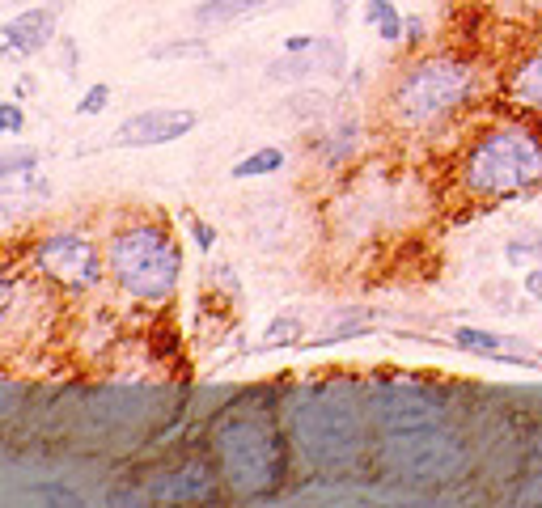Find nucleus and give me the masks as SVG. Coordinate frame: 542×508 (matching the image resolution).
Masks as SVG:
<instances>
[{
  "label": "nucleus",
  "instance_id": "1",
  "mask_svg": "<svg viewBox=\"0 0 542 508\" xmlns=\"http://www.w3.org/2000/svg\"><path fill=\"white\" fill-rule=\"evenodd\" d=\"M288 437L314 470H348L365 449V407L352 381L305 386L288 403Z\"/></svg>",
  "mask_w": 542,
  "mask_h": 508
},
{
  "label": "nucleus",
  "instance_id": "2",
  "mask_svg": "<svg viewBox=\"0 0 542 508\" xmlns=\"http://www.w3.org/2000/svg\"><path fill=\"white\" fill-rule=\"evenodd\" d=\"M212 453L233 496H271L284 483L288 453L280 432L259 415H229L212 432Z\"/></svg>",
  "mask_w": 542,
  "mask_h": 508
},
{
  "label": "nucleus",
  "instance_id": "3",
  "mask_svg": "<svg viewBox=\"0 0 542 508\" xmlns=\"http://www.w3.org/2000/svg\"><path fill=\"white\" fill-rule=\"evenodd\" d=\"M106 267H111L115 284L128 297L161 305L174 297L178 276H183V250L170 238V229H161L153 221H136L111 233Z\"/></svg>",
  "mask_w": 542,
  "mask_h": 508
},
{
  "label": "nucleus",
  "instance_id": "4",
  "mask_svg": "<svg viewBox=\"0 0 542 508\" xmlns=\"http://www.w3.org/2000/svg\"><path fill=\"white\" fill-rule=\"evenodd\" d=\"M542 183V140L526 127H496L466 153V187L504 199Z\"/></svg>",
  "mask_w": 542,
  "mask_h": 508
},
{
  "label": "nucleus",
  "instance_id": "5",
  "mask_svg": "<svg viewBox=\"0 0 542 508\" xmlns=\"http://www.w3.org/2000/svg\"><path fill=\"white\" fill-rule=\"evenodd\" d=\"M471 94H475L471 68L454 56H432V60H420L403 72L394 94H390V106H394V119L399 123L424 127L441 115H454Z\"/></svg>",
  "mask_w": 542,
  "mask_h": 508
},
{
  "label": "nucleus",
  "instance_id": "6",
  "mask_svg": "<svg viewBox=\"0 0 542 508\" xmlns=\"http://www.w3.org/2000/svg\"><path fill=\"white\" fill-rule=\"evenodd\" d=\"M390 475L407 487H449L466 470V445L449 428H411L390 432L382 445Z\"/></svg>",
  "mask_w": 542,
  "mask_h": 508
},
{
  "label": "nucleus",
  "instance_id": "7",
  "mask_svg": "<svg viewBox=\"0 0 542 508\" xmlns=\"http://www.w3.org/2000/svg\"><path fill=\"white\" fill-rule=\"evenodd\" d=\"M449 394L424 381H386L369 390V415L386 432H411V428H437L445 424Z\"/></svg>",
  "mask_w": 542,
  "mask_h": 508
},
{
  "label": "nucleus",
  "instance_id": "8",
  "mask_svg": "<svg viewBox=\"0 0 542 508\" xmlns=\"http://www.w3.org/2000/svg\"><path fill=\"white\" fill-rule=\"evenodd\" d=\"M34 263L47 280H56L60 288H72V293H89V288L102 284V254L89 246L81 233H51L34 246Z\"/></svg>",
  "mask_w": 542,
  "mask_h": 508
},
{
  "label": "nucleus",
  "instance_id": "9",
  "mask_svg": "<svg viewBox=\"0 0 542 508\" xmlns=\"http://www.w3.org/2000/svg\"><path fill=\"white\" fill-rule=\"evenodd\" d=\"M195 123H200V115L195 111H183V106H161V111H140L132 119L119 123V132L111 136L115 149H157V144H174L195 132Z\"/></svg>",
  "mask_w": 542,
  "mask_h": 508
},
{
  "label": "nucleus",
  "instance_id": "10",
  "mask_svg": "<svg viewBox=\"0 0 542 508\" xmlns=\"http://www.w3.org/2000/svg\"><path fill=\"white\" fill-rule=\"evenodd\" d=\"M56 26H60V17H56V9H47V5L9 17V22L0 26V56H9V60L39 56V51L56 39Z\"/></svg>",
  "mask_w": 542,
  "mask_h": 508
},
{
  "label": "nucleus",
  "instance_id": "11",
  "mask_svg": "<svg viewBox=\"0 0 542 508\" xmlns=\"http://www.w3.org/2000/svg\"><path fill=\"white\" fill-rule=\"evenodd\" d=\"M212 492H216V475L204 458H187L183 466L161 470V475L149 483L153 504H195V500H208Z\"/></svg>",
  "mask_w": 542,
  "mask_h": 508
},
{
  "label": "nucleus",
  "instance_id": "12",
  "mask_svg": "<svg viewBox=\"0 0 542 508\" xmlns=\"http://www.w3.org/2000/svg\"><path fill=\"white\" fill-rule=\"evenodd\" d=\"M149 411V398L140 390H94L85 403V415L94 424H136L140 415Z\"/></svg>",
  "mask_w": 542,
  "mask_h": 508
},
{
  "label": "nucleus",
  "instance_id": "13",
  "mask_svg": "<svg viewBox=\"0 0 542 508\" xmlns=\"http://www.w3.org/2000/svg\"><path fill=\"white\" fill-rule=\"evenodd\" d=\"M504 94H509L517 106L542 111V51H534L526 64L513 68V77H509V85H504Z\"/></svg>",
  "mask_w": 542,
  "mask_h": 508
},
{
  "label": "nucleus",
  "instance_id": "14",
  "mask_svg": "<svg viewBox=\"0 0 542 508\" xmlns=\"http://www.w3.org/2000/svg\"><path fill=\"white\" fill-rule=\"evenodd\" d=\"M267 0H200L195 5V22L200 26H225V22H238V17L263 9Z\"/></svg>",
  "mask_w": 542,
  "mask_h": 508
},
{
  "label": "nucleus",
  "instance_id": "15",
  "mask_svg": "<svg viewBox=\"0 0 542 508\" xmlns=\"http://www.w3.org/2000/svg\"><path fill=\"white\" fill-rule=\"evenodd\" d=\"M365 22L382 34L386 43H399L403 39V17H399V9H394L390 0H369V5H365Z\"/></svg>",
  "mask_w": 542,
  "mask_h": 508
},
{
  "label": "nucleus",
  "instance_id": "16",
  "mask_svg": "<svg viewBox=\"0 0 542 508\" xmlns=\"http://www.w3.org/2000/svg\"><path fill=\"white\" fill-rule=\"evenodd\" d=\"M284 161H288V157H284V149H259V153L242 157L229 174H233V178H267V174L284 170Z\"/></svg>",
  "mask_w": 542,
  "mask_h": 508
},
{
  "label": "nucleus",
  "instance_id": "17",
  "mask_svg": "<svg viewBox=\"0 0 542 508\" xmlns=\"http://www.w3.org/2000/svg\"><path fill=\"white\" fill-rule=\"evenodd\" d=\"M454 343H458L462 352H483V356H496V352H500V335L479 331V326H458Z\"/></svg>",
  "mask_w": 542,
  "mask_h": 508
},
{
  "label": "nucleus",
  "instance_id": "18",
  "mask_svg": "<svg viewBox=\"0 0 542 508\" xmlns=\"http://www.w3.org/2000/svg\"><path fill=\"white\" fill-rule=\"evenodd\" d=\"M34 166H39V149H13L9 157H0V183L13 174H30Z\"/></svg>",
  "mask_w": 542,
  "mask_h": 508
},
{
  "label": "nucleus",
  "instance_id": "19",
  "mask_svg": "<svg viewBox=\"0 0 542 508\" xmlns=\"http://www.w3.org/2000/svg\"><path fill=\"white\" fill-rule=\"evenodd\" d=\"M34 496H39L43 504H64V508H77L81 504V492L68 483H39L34 487Z\"/></svg>",
  "mask_w": 542,
  "mask_h": 508
},
{
  "label": "nucleus",
  "instance_id": "20",
  "mask_svg": "<svg viewBox=\"0 0 542 508\" xmlns=\"http://www.w3.org/2000/svg\"><path fill=\"white\" fill-rule=\"evenodd\" d=\"M106 102H111V85L98 81V85H89V89H85V98L77 102V115H81V119L98 115V111H106Z\"/></svg>",
  "mask_w": 542,
  "mask_h": 508
},
{
  "label": "nucleus",
  "instance_id": "21",
  "mask_svg": "<svg viewBox=\"0 0 542 508\" xmlns=\"http://www.w3.org/2000/svg\"><path fill=\"white\" fill-rule=\"evenodd\" d=\"M297 339H301V326L293 318H276L267 326V335H263L267 348H284V343H297Z\"/></svg>",
  "mask_w": 542,
  "mask_h": 508
},
{
  "label": "nucleus",
  "instance_id": "22",
  "mask_svg": "<svg viewBox=\"0 0 542 508\" xmlns=\"http://www.w3.org/2000/svg\"><path fill=\"white\" fill-rule=\"evenodd\" d=\"M26 132V115L17 102H0V136H22Z\"/></svg>",
  "mask_w": 542,
  "mask_h": 508
},
{
  "label": "nucleus",
  "instance_id": "23",
  "mask_svg": "<svg viewBox=\"0 0 542 508\" xmlns=\"http://www.w3.org/2000/svg\"><path fill=\"white\" fill-rule=\"evenodd\" d=\"M17 407H22V386L9 377H0V420H9V415H17Z\"/></svg>",
  "mask_w": 542,
  "mask_h": 508
},
{
  "label": "nucleus",
  "instance_id": "24",
  "mask_svg": "<svg viewBox=\"0 0 542 508\" xmlns=\"http://www.w3.org/2000/svg\"><path fill=\"white\" fill-rule=\"evenodd\" d=\"M170 56H204V43H174V47H157L153 51V60H170Z\"/></svg>",
  "mask_w": 542,
  "mask_h": 508
},
{
  "label": "nucleus",
  "instance_id": "25",
  "mask_svg": "<svg viewBox=\"0 0 542 508\" xmlns=\"http://www.w3.org/2000/svg\"><path fill=\"white\" fill-rule=\"evenodd\" d=\"M13 297H17V284L0 271V322H5V314H9V305H13Z\"/></svg>",
  "mask_w": 542,
  "mask_h": 508
},
{
  "label": "nucleus",
  "instance_id": "26",
  "mask_svg": "<svg viewBox=\"0 0 542 508\" xmlns=\"http://www.w3.org/2000/svg\"><path fill=\"white\" fill-rule=\"evenodd\" d=\"M191 233H195V246H200L204 254L216 246V229L212 225H200V221H191Z\"/></svg>",
  "mask_w": 542,
  "mask_h": 508
},
{
  "label": "nucleus",
  "instance_id": "27",
  "mask_svg": "<svg viewBox=\"0 0 542 508\" xmlns=\"http://www.w3.org/2000/svg\"><path fill=\"white\" fill-rule=\"evenodd\" d=\"M318 39L314 34H293V39H284V51H314Z\"/></svg>",
  "mask_w": 542,
  "mask_h": 508
},
{
  "label": "nucleus",
  "instance_id": "28",
  "mask_svg": "<svg viewBox=\"0 0 542 508\" xmlns=\"http://www.w3.org/2000/svg\"><path fill=\"white\" fill-rule=\"evenodd\" d=\"M60 51H64V60H60V64H64V72H77V43L64 39V43H60Z\"/></svg>",
  "mask_w": 542,
  "mask_h": 508
},
{
  "label": "nucleus",
  "instance_id": "29",
  "mask_svg": "<svg viewBox=\"0 0 542 508\" xmlns=\"http://www.w3.org/2000/svg\"><path fill=\"white\" fill-rule=\"evenodd\" d=\"M521 504H542V479H534V483H526V492L517 496Z\"/></svg>",
  "mask_w": 542,
  "mask_h": 508
},
{
  "label": "nucleus",
  "instance_id": "30",
  "mask_svg": "<svg viewBox=\"0 0 542 508\" xmlns=\"http://www.w3.org/2000/svg\"><path fill=\"white\" fill-rule=\"evenodd\" d=\"M526 293H530L534 301H542V267H538V271H530V280H526Z\"/></svg>",
  "mask_w": 542,
  "mask_h": 508
},
{
  "label": "nucleus",
  "instance_id": "31",
  "mask_svg": "<svg viewBox=\"0 0 542 508\" xmlns=\"http://www.w3.org/2000/svg\"><path fill=\"white\" fill-rule=\"evenodd\" d=\"M348 9H352V0H331V17L343 26V17H348Z\"/></svg>",
  "mask_w": 542,
  "mask_h": 508
},
{
  "label": "nucleus",
  "instance_id": "32",
  "mask_svg": "<svg viewBox=\"0 0 542 508\" xmlns=\"http://www.w3.org/2000/svg\"><path fill=\"white\" fill-rule=\"evenodd\" d=\"M403 34H407V39L415 43V39H420V34H424V26L415 22V17H407V22H403Z\"/></svg>",
  "mask_w": 542,
  "mask_h": 508
},
{
  "label": "nucleus",
  "instance_id": "33",
  "mask_svg": "<svg viewBox=\"0 0 542 508\" xmlns=\"http://www.w3.org/2000/svg\"><path fill=\"white\" fill-rule=\"evenodd\" d=\"M34 89H39V85H34V77H22V81H17V98H30Z\"/></svg>",
  "mask_w": 542,
  "mask_h": 508
}]
</instances>
